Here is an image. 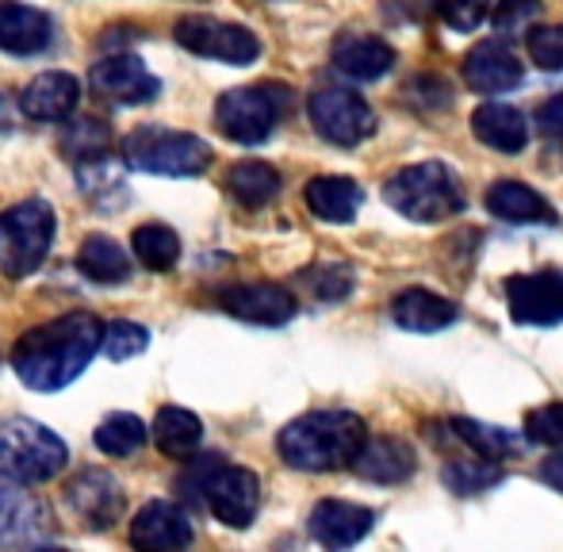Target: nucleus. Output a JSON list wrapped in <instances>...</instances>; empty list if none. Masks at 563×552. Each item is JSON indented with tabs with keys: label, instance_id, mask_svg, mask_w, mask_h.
Instances as JSON below:
<instances>
[{
	"label": "nucleus",
	"instance_id": "10",
	"mask_svg": "<svg viewBox=\"0 0 563 552\" xmlns=\"http://www.w3.org/2000/svg\"><path fill=\"white\" fill-rule=\"evenodd\" d=\"M307 112H311L314 131L327 142H334V146H361L376 131V112L368 108V100L349 89L311 92Z\"/></svg>",
	"mask_w": 563,
	"mask_h": 552
},
{
	"label": "nucleus",
	"instance_id": "35",
	"mask_svg": "<svg viewBox=\"0 0 563 552\" xmlns=\"http://www.w3.org/2000/svg\"><path fill=\"white\" fill-rule=\"evenodd\" d=\"M150 345V330L139 322H112L104 327V357L108 361H131Z\"/></svg>",
	"mask_w": 563,
	"mask_h": 552
},
{
	"label": "nucleus",
	"instance_id": "20",
	"mask_svg": "<svg viewBox=\"0 0 563 552\" xmlns=\"http://www.w3.org/2000/svg\"><path fill=\"white\" fill-rule=\"evenodd\" d=\"M334 66L353 81H376L387 69L395 66V51L376 35H356V31H345V35L334 38V51H330Z\"/></svg>",
	"mask_w": 563,
	"mask_h": 552
},
{
	"label": "nucleus",
	"instance_id": "6",
	"mask_svg": "<svg viewBox=\"0 0 563 552\" xmlns=\"http://www.w3.org/2000/svg\"><path fill=\"white\" fill-rule=\"evenodd\" d=\"M54 239V208L43 200H23L0 216V269L12 280L31 276L43 265Z\"/></svg>",
	"mask_w": 563,
	"mask_h": 552
},
{
	"label": "nucleus",
	"instance_id": "12",
	"mask_svg": "<svg viewBox=\"0 0 563 552\" xmlns=\"http://www.w3.org/2000/svg\"><path fill=\"white\" fill-rule=\"evenodd\" d=\"M89 85L92 92H100L104 100H115V104H150L162 92V81L134 54H108V58H100L89 74Z\"/></svg>",
	"mask_w": 563,
	"mask_h": 552
},
{
	"label": "nucleus",
	"instance_id": "15",
	"mask_svg": "<svg viewBox=\"0 0 563 552\" xmlns=\"http://www.w3.org/2000/svg\"><path fill=\"white\" fill-rule=\"evenodd\" d=\"M376 526V515L361 503H345V499H322L311 510V538L319 541L327 552H345L356 541H364Z\"/></svg>",
	"mask_w": 563,
	"mask_h": 552
},
{
	"label": "nucleus",
	"instance_id": "5",
	"mask_svg": "<svg viewBox=\"0 0 563 552\" xmlns=\"http://www.w3.org/2000/svg\"><path fill=\"white\" fill-rule=\"evenodd\" d=\"M123 162L157 177H200L211 165V146L185 131L139 128L123 139Z\"/></svg>",
	"mask_w": 563,
	"mask_h": 552
},
{
	"label": "nucleus",
	"instance_id": "26",
	"mask_svg": "<svg viewBox=\"0 0 563 552\" xmlns=\"http://www.w3.org/2000/svg\"><path fill=\"white\" fill-rule=\"evenodd\" d=\"M77 265L97 284H123L131 276V257L108 234H85L81 250H77Z\"/></svg>",
	"mask_w": 563,
	"mask_h": 552
},
{
	"label": "nucleus",
	"instance_id": "24",
	"mask_svg": "<svg viewBox=\"0 0 563 552\" xmlns=\"http://www.w3.org/2000/svg\"><path fill=\"white\" fill-rule=\"evenodd\" d=\"M353 472L372 484H399L415 472V449L399 438H368L353 461Z\"/></svg>",
	"mask_w": 563,
	"mask_h": 552
},
{
	"label": "nucleus",
	"instance_id": "14",
	"mask_svg": "<svg viewBox=\"0 0 563 552\" xmlns=\"http://www.w3.org/2000/svg\"><path fill=\"white\" fill-rule=\"evenodd\" d=\"M219 307L242 322H257V327H280L296 314V296L280 284H230L219 291Z\"/></svg>",
	"mask_w": 563,
	"mask_h": 552
},
{
	"label": "nucleus",
	"instance_id": "39",
	"mask_svg": "<svg viewBox=\"0 0 563 552\" xmlns=\"http://www.w3.org/2000/svg\"><path fill=\"white\" fill-rule=\"evenodd\" d=\"M529 58L541 69H563V23L529 31Z\"/></svg>",
	"mask_w": 563,
	"mask_h": 552
},
{
	"label": "nucleus",
	"instance_id": "23",
	"mask_svg": "<svg viewBox=\"0 0 563 552\" xmlns=\"http://www.w3.org/2000/svg\"><path fill=\"white\" fill-rule=\"evenodd\" d=\"M487 211L503 219V223H541V227L556 223L552 203L541 192H533L529 185H521V180H498V185H490Z\"/></svg>",
	"mask_w": 563,
	"mask_h": 552
},
{
	"label": "nucleus",
	"instance_id": "8",
	"mask_svg": "<svg viewBox=\"0 0 563 552\" xmlns=\"http://www.w3.org/2000/svg\"><path fill=\"white\" fill-rule=\"evenodd\" d=\"M200 495L208 503V510L230 530H245L257 518L261 507V479L250 468L238 464H219V456H211V464L200 472Z\"/></svg>",
	"mask_w": 563,
	"mask_h": 552
},
{
	"label": "nucleus",
	"instance_id": "19",
	"mask_svg": "<svg viewBox=\"0 0 563 552\" xmlns=\"http://www.w3.org/2000/svg\"><path fill=\"white\" fill-rule=\"evenodd\" d=\"M77 100H81V81H77L74 74L51 69V74H38L35 81L23 89L20 108H23V115H31V120L58 123L74 112Z\"/></svg>",
	"mask_w": 563,
	"mask_h": 552
},
{
	"label": "nucleus",
	"instance_id": "33",
	"mask_svg": "<svg viewBox=\"0 0 563 552\" xmlns=\"http://www.w3.org/2000/svg\"><path fill=\"white\" fill-rule=\"evenodd\" d=\"M146 441V422L134 415H108L97 426V449L108 456H131Z\"/></svg>",
	"mask_w": 563,
	"mask_h": 552
},
{
	"label": "nucleus",
	"instance_id": "4",
	"mask_svg": "<svg viewBox=\"0 0 563 552\" xmlns=\"http://www.w3.org/2000/svg\"><path fill=\"white\" fill-rule=\"evenodd\" d=\"M69 461L66 441L35 418H8L0 426V468L15 484H46Z\"/></svg>",
	"mask_w": 563,
	"mask_h": 552
},
{
	"label": "nucleus",
	"instance_id": "29",
	"mask_svg": "<svg viewBox=\"0 0 563 552\" xmlns=\"http://www.w3.org/2000/svg\"><path fill=\"white\" fill-rule=\"evenodd\" d=\"M227 188L245 208H265V203L280 192V173L268 162H238L234 169L227 173Z\"/></svg>",
	"mask_w": 563,
	"mask_h": 552
},
{
	"label": "nucleus",
	"instance_id": "2",
	"mask_svg": "<svg viewBox=\"0 0 563 552\" xmlns=\"http://www.w3.org/2000/svg\"><path fill=\"white\" fill-rule=\"evenodd\" d=\"M368 430L353 411H311L288 422L276 438L280 456L299 472H338L353 468Z\"/></svg>",
	"mask_w": 563,
	"mask_h": 552
},
{
	"label": "nucleus",
	"instance_id": "16",
	"mask_svg": "<svg viewBox=\"0 0 563 552\" xmlns=\"http://www.w3.org/2000/svg\"><path fill=\"white\" fill-rule=\"evenodd\" d=\"M464 81L472 92L498 97V92H510L521 85V62L514 58L498 38H487V43H475L472 51H467Z\"/></svg>",
	"mask_w": 563,
	"mask_h": 552
},
{
	"label": "nucleus",
	"instance_id": "28",
	"mask_svg": "<svg viewBox=\"0 0 563 552\" xmlns=\"http://www.w3.org/2000/svg\"><path fill=\"white\" fill-rule=\"evenodd\" d=\"M35 503L12 476H0V549H12L35 530Z\"/></svg>",
	"mask_w": 563,
	"mask_h": 552
},
{
	"label": "nucleus",
	"instance_id": "27",
	"mask_svg": "<svg viewBox=\"0 0 563 552\" xmlns=\"http://www.w3.org/2000/svg\"><path fill=\"white\" fill-rule=\"evenodd\" d=\"M150 433H154V445L162 449L165 456H188L196 445H200L203 438V426L200 418L192 411H185V407H162L154 418V426H150Z\"/></svg>",
	"mask_w": 563,
	"mask_h": 552
},
{
	"label": "nucleus",
	"instance_id": "43",
	"mask_svg": "<svg viewBox=\"0 0 563 552\" xmlns=\"http://www.w3.org/2000/svg\"><path fill=\"white\" fill-rule=\"evenodd\" d=\"M0 123H4V100H0Z\"/></svg>",
	"mask_w": 563,
	"mask_h": 552
},
{
	"label": "nucleus",
	"instance_id": "21",
	"mask_svg": "<svg viewBox=\"0 0 563 552\" xmlns=\"http://www.w3.org/2000/svg\"><path fill=\"white\" fill-rule=\"evenodd\" d=\"M456 303L438 291L426 288H407L391 299V319L399 322L402 330H415V334H438L456 322Z\"/></svg>",
	"mask_w": 563,
	"mask_h": 552
},
{
	"label": "nucleus",
	"instance_id": "34",
	"mask_svg": "<svg viewBox=\"0 0 563 552\" xmlns=\"http://www.w3.org/2000/svg\"><path fill=\"white\" fill-rule=\"evenodd\" d=\"M62 146H66L69 157H77V162L85 157V165H92L112 150V135H108V128L100 120H77L74 128L66 131Z\"/></svg>",
	"mask_w": 563,
	"mask_h": 552
},
{
	"label": "nucleus",
	"instance_id": "37",
	"mask_svg": "<svg viewBox=\"0 0 563 552\" xmlns=\"http://www.w3.org/2000/svg\"><path fill=\"white\" fill-rule=\"evenodd\" d=\"M526 438L537 445H563V404H544L526 415Z\"/></svg>",
	"mask_w": 563,
	"mask_h": 552
},
{
	"label": "nucleus",
	"instance_id": "44",
	"mask_svg": "<svg viewBox=\"0 0 563 552\" xmlns=\"http://www.w3.org/2000/svg\"><path fill=\"white\" fill-rule=\"evenodd\" d=\"M38 552H66V549H38Z\"/></svg>",
	"mask_w": 563,
	"mask_h": 552
},
{
	"label": "nucleus",
	"instance_id": "11",
	"mask_svg": "<svg viewBox=\"0 0 563 552\" xmlns=\"http://www.w3.org/2000/svg\"><path fill=\"white\" fill-rule=\"evenodd\" d=\"M506 303L521 327H552L563 322V273H514L506 280Z\"/></svg>",
	"mask_w": 563,
	"mask_h": 552
},
{
	"label": "nucleus",
	"instance_id": "25",
	"mask_svg": "<svg viewBox=\"0 0 563 552\" xmlns=\"http://www.w3.org/2000/svg\"><path fill=\"white\" fill-rule=\"evenodd\" d=\"M303 196H307V208H311L322 223H353L364 203L361 185L349 177H314Z\"/></svg>",
	"mask_w": 563,
	"mask_h": 552
},
{
	"label": "nucleus",
	"instance_id": "38",
	"mask_svg": "<svg viewBox=\"0 0 563 552\" xmlns=\"http://www.w3.org/2000/svg\"><path fill=\"white\" fill-rule=\"evenodd\" d=\"M537 15H541V0H498L490 23H495V31H503V35H518V31H529V23H533Z\"/></svg>",
	"mask_w": 563,
	"mask_h": 552
},
{
	"label": "nucleus",
	"instance_id": "3",
	"mask_svg": "<svg viewBox=\"0 0 563 552\" xmlns=\"http://www.w3.org/2000/svg\"><path fill=\"white\" fill-rule=\"evenodd\" d=\"M384 200L415 223H441V219L460 216L464 208L456 173L441 162H418L391 173L384 185Z\"/></svg>",
	"mask_w": 563,
	"mask_h": 552
},
{
	"label": "nucleus",
	"instance_id": "40",
	"mask_svg": "<svg viewBox=\"0 0 563 552\" xmlns=\"http://www.w3.org/2000/svg\"><path fill=\"white\" fill-rule=\"evenodd\" d=\"M433 8L441 12V20L456 31H475L487 15L490 0H433Z\"/></svg>",
	"mask_w": 563,
	"mask_h": 552
},
{
	"label": "nucleus",
	"instance_id": "31",
	"mask_svg": "<svg viewBox=\"0 0 563 552\" xmlns=\"http://www.w3.org/2000/svg\"><path fill=\"white\" fill-rule=\"evenodd\" d=\"M131 242H134V254H139V262L146 265V269H154V273L173 269V265H177V257H180L177 231H173V227H165V223L139 227Z\"/></svg>",
	"mask_w": 563,
	"mask_h": 552
},
{
	"label": "nucleus",
	"instance_id": "9",
	"mask_svg": "<svg viewBox=\"0 0 563 552\" xmlns=\"http://www.w3.org/2000/svg\"><path fill=\"white\" fill-rule=\"evenodd\" d=\"M173 38H177L185 51L200 54V58H216L227 62V66H250L257 62L261 43L250 27L242 23H223L216 15H185L173 27Z\"/></svg>",
	"mask_w": 563,
	"mask_h": 552
},
{
	"label": "nucleus",
	"instance_id": "22",
	"mask_svg": "<svg viewBox=\"0 0 563 552\" xmlns=\"http://www.w3.org/2000/svg\"><path fill=\"white\" fill-rule=\"evenodd\" d=\"M472 131L475 139L487 142L498 154H518L529 142V120L514 104H503V100H487V104L475 108Z\"/></svg>",
	"mask_w": 563,
	"mask_h": 552
},
{
	"label": "nucleus",
	"instance_id": "30",
	"mask_svg": "<svg viewBox=\"0 0 563 552\" xmlns=\"http://www.w3.org/2000/svg\"><path fill=\"white\" fill-rule=\"evenodd\" d=\"M449 433L460 441V445L472 449L475 456H487V461H506V456L518 453V441H514L510 433L498 430V426L475 422V418H452Z\"/></svg>",
	"mask_w": 563,
	"mask_h": 552
},
{
	"label": "nucleus",
	"instance_id": "13",
	"mask_svg": "<svg viewBox=\"0 0 563 552\" xmlns=\"http://www.w3.org/2000/svg\"><path fill=\"white\" fill-rule=\"evenodd\" d=\"M134 552H188L192 545V522L177 503L154 499L134 515L131 522Z\"/></svg>",
	"mask_w": 563,
	"mask_h": 552
},
{
	"label": "nucleus",
	"instance_id": "18",
	"mask_svg": "<svg viewBox=\"0 0 563 552\" xmlns=\"http://www.w3.org/2000/svg\"><path fill=\"white\" fill-rule=\"evenodd\" d=\"M54 38V20L43 8L0 0V51L8 54H38Z\"/></svg>",
	"mask_w": 563,
	"mask_h": 552
},
{
	"label": "nucleus",
	"instance_id": "36",
	"mask_svg": "<svg viewBox=\"0 0 563 552\" xmlns=\"http://www.w3.org/2000/svg\"><path fill=\"white\" fill-rule=\"evenodd\" d=\"M307 284H311V291L319 299H327V303H338V299H345L349 291H353V269L349 265H319V269L307 273Z\"/></svg>",
	"mask_w": 563,
	"mask_h": 552
},
{
	"label": "nucleus",
	"instance_id": "32",
	"mask_svg": "<svg viewBox=\"0 0 563 552\" xmlns=\"http://www.w3.org/2000/svg\"><path fill=\"white\" fill-rule=\"evenodd\" d=\"M498 479H503V468H498V461H487V456L472 453V461H467V456H452L445 464V484L456 495L487 492V487H495Z\"/></svg>",
	"mask_w": 563,
	"mask_h": 552
},
{
	"label": "nucleus",
	"instance_id": "7",
	"mask_svg": "<svg viewBox=\"0 0 563 552\" xmlns=\"http://www.w3.org/2000/svg\"><path fill=\"white\" fill-rule=\"evenodd\" d=\"M288 112V89L280 85H245L230 89L216 104V123L230 142L257 146L276 131L280 115Z\"/></svg>",
	"mask_w": 563,
	"mask_h": 552
},
{
	"label": "nucleus",
	"instance_id": "1",
	"mask_svg": "<svg viewBox=\"0 0 563 552\" xmlns=\"http://www.w3.org/2000/svg\"><path fill=\"white\" fill-rule=\"evenodd\" d=\"M100 350H104L100 319L74 311L27 330L12 350V368L27 388L58 391L66 384H74Z\"/></svg>",
	"mask_w": 563,
	"mask_h": 552
},
{
	"label": "nucleus",
	"instance_id": "42",
	"mask_svg": "<svg viewBox=\"0 0 563 552\" xmlns=\"http://www.w3.org/2000/svg\"><path fill=\"white\" fill-rule=\"evenodd\" d=\"M541 479L552 492H563V453H552L549 461L541 464Z\"/></svg>",
	"mask_w": 563,
	"mask_h": 552
},
{
	"label": "nucleus",
	"instance_id": "17",
	"mask_svg": "<svg viewBox=\"0 0 563 552\" xmlns=\"http://www.w3.org/2000/svg\"><path fill=\"white\" fill-rule=\"evenodd\" d=\"M66 495H69V507H74L92 530H108V526L123 515V492H119L115 476H108V472H100V468H89L69 479Z\"/></svg>",
	"mask_w": 563,
	"mask_h": 552
},
{
	"label": "nucleus",
	"instance_id": "41",
	"mask_svg": "<svg viewBox=\"0 0 563 552\" xmlns=\"http://www.w3.org/2000/svg\"><path fill=\"white\" fill-rule=\"evenodd\" d=\"M537 123H541L544 135L563 139V92H556V97L544 100V104L537 108Z\"/></svg>",
	"mask_w": 563,
	"mask_h": 552
}]
</instances>
